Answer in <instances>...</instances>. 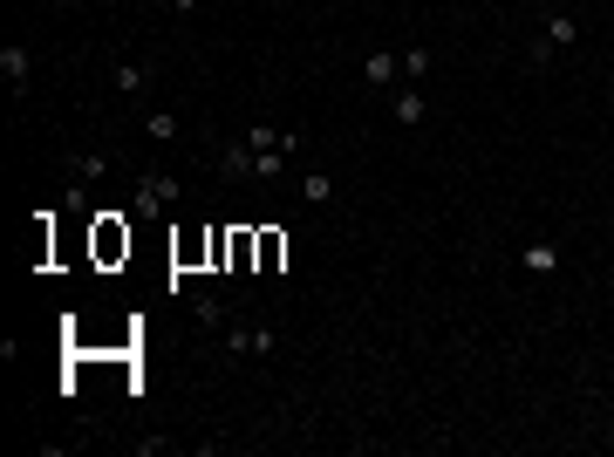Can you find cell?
Segmentation results:
<instances>
[{
    "label": "cell",
    "instance_id": "e0dca14e",
    "mask_svg": "<svg viewBox=\"0 0 614 457\" xmlns=\"http://www.w3.org/2000/svg\"><path fill=\"white\" fill-rule=\"evenodd\" d=\"M164 7H171V14H198L205 0H164Z\"/></svg>",
    "mask_w": 614,
    "mask_h": 457
},
{
    "label": "cell",
    "instance_id": "7a4b0ae2",
    "mask_svg": "<svg viewBox=\"0 0 614 457\" xmlns=\"http://www.w3.org/2000/svg\"><path fill=\"white\" fill-rule=\"evenodd\" d=\"M574 48H580V14H567V7H560V14H546V21L533 28V41H526V62H533V69H546V62H560V55H574Z\"/></svg>",
    "mask_w": 614,
    "mask_h": 457
},
{
    "label": "cell",
    "instance_id": "277c9868",
    "mask_svg": "<svg viewBox=\"0 0 614 457\" xmlns=\"http://www.w3.org/2000/svg\"><path fill=\"white\" fill-rule=\"evenodd\" d=\"M280 348V335H273L267 321H239V328H226V355H239V362H260V355H273Z\"/></svg>",
    "mask_w": 614,
    "mask_h": 457
},
{
    "label": "cell",
    "instance_id": "7c38bea8",
    "mask_svg": "<svg viewBox=\"0 0 614 457\" xmlns=\"http://www.w3.org/2000/svg\"><path fill=\"white\" fill-rule=\"evenodd\" d=\"M144 137H151V144H178V116L171 110H144Z\"/></svg>",
    "mask_w": 614,
    "mask_h": 457
},
{
    "label": "cell",
    "instance_id": "2e32d148",
    "mask_svg": "<svg viewBox=\"0 0 614 457\" xmlns=\"http://www.w3.org/2000/svg\"><path fill=\"white\" fill-rule=\"evenodd\" d=\"M96 239H103V260H116V253H130V232H116L110 219H103V232H96Z\"/></svg>",
    "mask_w": 614,
    "mask_h": 457
},
{
    "label": "cell",
    "instance_id": "8fae6325",
    "mask_svg": "<svg viewBox=\"0 0 614 457\" xmlns=\"http://www.w3.org/2000/svg\"><path fill=\"white\" fill-rule=\"evenodd\" d=\"M69 164H76V185H103V178H110V157L103 151H82V157H69Z\"/></svg>",
    "mask_w": 614,
    "mask_h": 457
},
{
    "label": "cell",
    "instance_id": "9c48e42d",
    "mask_svg": "<svg viewBox=\"0 0 614 457\" xmlns=\"http://www.w3.org/2000/svg\"><path fill=\"white\" fill-rule=\"evenodd\" d=\"M219 171H226V178H246V185H253V144H246V137H232L226 151H219Z\"/></svg>",
    "mask_w": 614,
    "mask_h": 457
},
{
    "label": "cell",
    "instance_id": "9a60e30c",
    "mask_svg": "<svg viewBox=\"0 0 614 457\" xmlns=\"http://www.w3.org/2000/svg\"><path fill=\"white\" fill-rule=\"evenodd\" d=\"M430 69H437V55H430V48H403V82H423Z\"/></svg>",
    "mask_w": 614,
    "mask_h": 457
},
{
    "label": "cell",
    "instance_id": "52a82bcc",
    "mask_svg": "<svg viewBox=\"0 0 614 457\" xmlns=\"http://www.w3.org/2000/svg\"><path fill=\"white\" fill-rule=\"evenodd\" d=\"M0 82H7L14 96H28V82H35V55H28L21 41H7V48H0Z\"/></svg>",
    "mask_w": 614,
    "mask_h": 457
},
{
    "label": "cell",
    "instance_id": "6da1fadb",
    "mask_svg": "<svg viewBox=\"0 0 614 457\" xmlns=\"http://www.w3.org/2000/svg\"><path fill=\"white\" fill-rule=\"evenodd\" d=\"M239 137L253 144V185H273V178L287 171V157H301V151H307L301 130H287V123H267V116H253Z\"/></svg>",
    "mask_w": 614,
    "mask_h": 457
},
{
    "label": "cell",
    "instance_id": "5b68a950",
    "mask_svg": "<svg viewBox=\"0 0 614 457\" xmlns=\"http://www.w3.org/2000/svg\"><path fill=\"white\" fill-rule=\"evenodd\" d=\"M151 82H157V69H151V62H137V55H116V62H110V89H116V96H130V103H144Z\"/></svg>",
    "mask_w": 614,
    "mask_h": 457
},
{
    "label": "cell",
    "instance_id": "8992f818",
    "mask_svg": "<svg viewBox=\"0 0 614 457\" xmlns=\"http://www.w3.org/2000/svg\"><path fill=\"white\" fill-rule=\"evenodd\" d=\"M389 110H396V123H403V130H417L423 116H430V96H423V82H396V89H389Z\"/></svg>",
    "mask_w": 614,
    "mask_h": 457
},
{
    "label": "cell",
    "instance_id": "5bb4252c",
    "mask_svg": "<svg viewBox=\"0 0 614 457\" xmlns=\"http://www.w3.org/2000/svg\"><path fill=\"white\" fill-rule=\"evenodd\" d=\"M185 307H192V314L205 321V328H226V301H219V294H192Z\"/></svg>",
    "mask_w": 614,
    "mask_h": 457
},
{
    "label": "cell",
    "instance_id": "3957f363",
    "mask_svg": "<svg viewBox=\"0 0 614 457\" xmlns=\"http://www.w3.org/2000/svg\"><path fill=\"white\" fill-rule=\"evenodd\" d=\"M164 205H178V178H171V171H144V178L130 185V212H137V219H164Z\"/></svg>",
    "mask_w": 614,
    "mask_h": 457
},
{
    "label": "cell",
    "instance_id": "ba28073f",
    "mask_svg": "<svg viewBox=\"0 0 614 457\" xmlns=\"http://www.w3.org/2000/svg\"><path fill=\"white\" fill-rule=\"evenodd\" d=\"M362 82H369V89H396V82H403V55L369 48V55H362Z\"/></svg>",
    "mask_w": 614,
    "mask_h": 457
},
{
    "label": "cell",
    "instance_id": "4fadbf2b",
    "mask_svg": "<svg viewBox=\"0 0 614 457\" xmlns=\"http://www.w3.org/2000/svg\"><path fill=\"white\" fill-rule=\"evenodd\" d=\"M335 198V178L328 171H301V205H328Z\"/></svg>",
    "mask_w": 614,
    "mask_h": 457
},
{
    "label": "cell",
    "instance_id": "ac0fdd59",
    "mask_svg": "<svg viewBox=\"0 0 614 457\" xmlns=\"http://www.w3.org/2000/svg\"><path fill=\"white\" fill-rule=\"evenodd\" d=\"M601 7H614V0H601Z\"/></svg>",
    "mask_w": 614,
    "mask_h": 457
},
{
    "label": "cell",
    "instance_id": "30bf717a",
    "mask_svg": "<svg viewBox=\"0 0 614 457\" xmlns=\"http://www.w3.org/2000/svg\"><path fill=\"white\" fill-rule=\"evenodd\" d=\"M519 267H526V273H553V267H560V239H533V246L519 253Z\"/></svg>",
    "mask_w": 614,
    "mask_h": 457
}]
</instances>
